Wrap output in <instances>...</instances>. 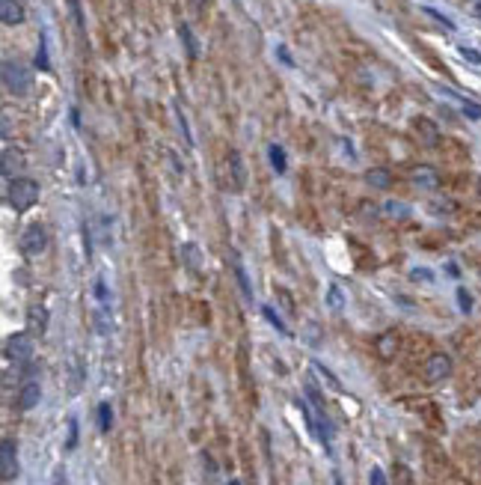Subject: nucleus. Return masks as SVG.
<instances>
[{
    "mask_svg": "<svg viewBox=\"0 0 481 485\" xmlns=\"http://www.w3.org/2000/svg\"><path fill=\"white\" fill-rule=\"evenodd\" d=\"M95 295H98V301H102V304H107V286H104V280H95Z\"/></svg>",
    "mask_w": 481,
    "mask_h": 485,
    "instance_id": "nucleus-30",
    "label": "nucleus"
},
{
    "mask_svg": "<svg viewBox=\"0 0 481 485\" xmlns=\"http://www.w3.org/2000/svg\"><path fill=\"white\" fill-rule=\"evenodd\" d=\"M384 215H386L389 220H404V217L410 215V208H407L404 203H386V206H384Z\"/></svg>",
    "mask_w": 481,
    "mask_h": 485,
    "instance_id": "nucleus-17",
    "label": "nucleus"
},
{
    "mask_svg": "<svg viewBox=\"0 0 481 485\" xmlns=\"http://www.w3.org/2000/svg\"><path fill=\"white\" fill-rule=\"evenodd\" d=\"M110 426H113V408H110V402H102L98 405V429L110 432Z\"/></svg>",
    "mask_w": 481,
    "mask_h": 485,
    "instance_id": "nucleus-15",
    "label": "nucleus"
},
{
    "mask_svg": "<svg viewBox=\"0 0 481 485\" xmlns=\"http://www.w3.org/2000/svg\"><path fill=\"white\" fill-rule=\"evenodd\" d=\"M45 245H48V233H45L42 224L27 226L24 233H21V238H18V247H21L24 256H39V253L45 250Z\"/></svg>",
    "mask_w": 481,
    "mask_h": 485,
    "instance_id": "nucleus-3",
    "label": "nucleus"
},
{
    "mask_svg": "<svg viewBox=\"0 0 481 485\" xmlns=\"http://www.w3.org/2000/svg\"><path fill=\"white\" fill-rule=\"evenodd\" d=\"M3 86L9 93H15V95H24L30 86H33V78H30V72H27V66L24 63H18V60H3Z\"/></svg>",
    "mask_w": 481,
    "mask_h": 485,
    "instance_id": "nucleus-2",
    "label": "nucleus"
},
{
    "mask_svg": "<svg viewBox=\"0 0 481 485\" xmlns=\"http://www.w3.org/2000/svg\"><path fill=\"white\" fill-rule=\"evenodd\" d=\"M36 66H39V69H48V51H45V39H42L39 54H36Z\"/></svg>",
    "mask_w": 481,
    "mask_h": 485,
    "instance_id": "nucleus-28",
    "label": "nucleus"
},
{
    "mask_svg": "<svg viewBox=\"0 0 481 485\" xmlns=\"http://www.w3.org/2000/svg\"><path fill=\"white\" fill-rule=\"evenodd\" d=\"M478 200H481V179H478Z\"/></svg>",
    "mask_w": 481,
    "mask_h": 485,
    "instance_id": "nucleus-35",
    "label": "nucleus"
},
{
    "mask_svg": "<svg viewBox=\"0 0 481 485\" xmlns=\"http://www.w3.org/2000/svg\"><path fill=\"white\" fill-rule=\"evenodd\" d=\"M3 355H6V360H13V363H30V357H33V339H30V334H13L6 339V348H3Z\"/></svg>",
    "mask_w": 481,
    "mask_h": 485,
    "instance_id": "nucleus-4",
    "label": "nucleus"
},
{
    "mask_svg": "<svg viewBox=\"0 0 481 485\" xmlns=\"http://www.w3.org/2000/svg\"><path fill=\"white\" fill-rule=\"evenodd\" d=\"M226 485H241V482H238V479H229V482H226Z\"/></svg>",
    "mask_w": 481,
    "mask_h": 485,
    "instance_id": "nucleus-34",
    "label": "nucleus"
},
{
    "mask_svg": "<svg viewBox=\"0 0 481 485\" xmlns=\"http://www.w3.org/2000/svg\"><path fill=\"white\" fill-rule=\"evenodd\" d=\"M413 128L419 131V140L425 143V146H437V140H440V131H437V125L431 123V119H416V123H413Z\"/></svg>",
    "mask_w": 481,
    "mask_h": 485,
    "instance_id": "nucleus-10",
    "label": "nucleus"
},
{
    "mask_svg": "<svg viewBox=\"0 0 481 485\" xmlns=\"http://www.w3.org/2000/svg\"><path fill=\"white\" fill-rule=\"evenodd\" d=\"M410 277H413V280H425V283H428V280H434V277H431V271H428V268H416V271H413V274H410Z\"/></svg>",
    "mask_w": 481,
    "mask_h": 485,
    "instance_id": "nucleus-31",
    "label": "nucleus"
},
{
    "mask_svg": "<svg viewBox=\"0 0 481 485\" xmlns=\"http://www.w3.org/2000/svg\"><path fill=\"white\" fill-rule=\"evenodd\" d=\"M457 304H461V310H464V313L473 310V298H469L466 289H457Z\"/></svg>",
    "mask_w": 481,
    "mask_h": 485,
    "instance_id": "nucleus-26",
    "label": "nucleus"
},
{
    "mask_svg": "<svg viewBox=\"0 0 481 485\" xmlns=\"http://www.w3.org/2000/svg\"><path fill=\"white\" fill-rule=\"evenodd\" d=\"M457 102H461V107H464V114H466V116L481 119V105H473V102H466V98H457Z\"/></svg>",
    "mask_w": 481,
    "mask_h": 485,
    "instance_id": "nucleus-23",
    "label": "nucleus"
},
{
    "mask_svg": "<svg viewBox=\"0 0 481 485\" xmlns=\"http://www.w3.org/2000/svg\"><path fill=\"white\" fill-rule=\"evenodd\" d=\"M39 399H42L39 381L36 378H24V384H21V390H18V408H21V411H33V408L39 405Z\"/></svg>",
    "mask_w": 481,
    "mask_h": 485,
    "instance_id": "nucleus-7",
    "label": "nucleus"
},
{
    "mask_svg": "<svg viewBox=\"0 0 481 485\" xmlns=\"http://www.w3.org/2000/svg\"><path fill=\"white\" fill-rule=\"evenodd\" d=\"M365 182L372 185V188L386 191L389 185H393V176H389V170H384V167H374V170H368V173H365Z\"/></svg>",
    "mask_w": 481,
    "mask_h": 485,
    "instance_id": "nucleus-13",
    "label": "nucleus"
},
{
    "mask_svg": "<svg viewBox=\"0 0 481 485\" xmlns=\"http://www.w3.org/2000/svg\"><path fill=\"white\" fill-rule=\"evenodd\" d=\"M368 485H386L384 470H380V468H372V470H368Z\"/></svg>",
    "mask_w": 481,
    "mask_h": 485,
    "instance_id": "nucleus-27",
    "label": "nucleus"
},
{
    "mask_svg": "<svg viewBox=\"0 0 481 485\" xmlns=\"http://www.w3.org/2000/svg\"><path fill=\"white\" fill-rule=\"evenodd\" d=\"M232 253V271H235V280H238V286H241V295L247 298V301H253V286H250V277H247V271H244V265H241V259L235 256V250H229Z\"/></svg>",
    "mask_w": 481,
    "mask_h": 485,
    "instance_id": "nucleus-11",
    "label": "nucleus"
},
{
    "mask_svg": "<svg viewBox=\"0 0 481 485\" xmlns=\"http://www.w3.org/2000/svg\"><path fill=\"white\" fill-rule=\"evenodd\" d=\"M13 161H15V164H21V161H18V155H13V152L6 149V152H3V176H6V179H13Z\"/></svg>",
    "mask_w": 481,
    "mask_h": 485,
    "instance_id": "nucleus-24",
    "label": "nucleus"
},
{
    "mask_svg": "<svg viewBox=\"0 0 481 485\" xmlns=\"http://www.w3.org/2000/svg\"><path fill=\"white\" fill-rule=\"evenodd\" d=\"M312 369H315V372H318V376H321L324 381H327V387H330V390H336V393H342V381H339V378H336V376H333V372H330L327 367H321V363H318V360H312Z\"/></svg>",
    "mask_w": 481,
    "mask_h": 485,
    "instance_id": "nucleus-14",
    "label": "nucleus"
},
{
    "mask_svg": "<svg viewBox=\"0 0 481 485\" xmlns=\"http://www.w3.org/2000/svg\"><path fill=\"white\" fill-rule=\"evenodd\" d=\"M187 3H190V6H194V9H196V13H199V9H205V6L211 3V0H187Z\"/></svg>",
    "mask_w": 481,
    "mask_h": 485,
    "instance_id": "nucleus-33",
    "label": "nucleus"
},
{
    "mask_svg": "<svg viewBox=\"0 0 481 485\" xmlns=\"http://www.w3.org/2000/svg\"><path fill=\"white\" fill-rule=\"evenodd\" d=\"M0 21L3 24H21L24 21V6L18 0H0Z\"/></svg>",
    "mask_w": 481,
    "mask_h": 485,
    "instance_id": "nucleus-9",
    "label": "nucleus"
},
{
    "mask_svg": "<svg viewBox=\"0 0 481 485\" xmlns=\"http://www.w3.org/2000/svg\"><path fill=\"white\" fill-rule=\"evenodd\" d=\"M0 477H3V482L18 477V449H15V440L9 438L0 444Z\"/></svg>",
    "mask_w": 481,
    "mask_h": 485,
    "instance_id": "nucleus-5",
    "label": "nucleus"
},
{
    "mask_svg": "<svg viewBox=\"0 0 481 485\" xmlns=\"http://www.w3.org/2000/svg\"><path fill=\"white\" fill-rule=\"evenodd\" d=\"M461 54L469 60V63H481V54L478 51H473V48H461Z\"/></svg>",
    "mask_w": 481,
    "mask_h": 485,
    "instance_id": "nucleus-32",
    "label": "nucleus"
},
{
    "mask_svg": "<svg viewBox=\"0 0 481 485\" xmlns=\"http://www.w3.org/2000/svg\"><path fill=\"white\" fill-rule=\"evenodd\" d=\"M178 33H182V39H184V45H187V57L196 60V42H194V36H190V27L182 24V27H178Z\"/></svg>",
    "mask_w": 481,
    "mask_h": 485,
    "instance_id": "nucleus-20",
    "label": "nucleus"
},
{
    "mask_svg": "<svg viewBox=\"0 0 481 485\" xmlns=\"http://www.w3.org/2000/svg\"><path fill=\"white\" fill-rule=\"evenodd\" d=\"M262 313H265V318H267V322H271L276 330H279V334H283V337H288V328L283 325V318H279L276 313H274V307H262Z\"/></svg>",
    "mask_w": 481,
    "mask_h": 485,
    "instance_id": "nucleus-18",
    "label": "nucleus"
},
{
    "mask_svg": "<svg viewBox=\"0 0 481 485\" xmlns=\"http://www.w3.org/2000/svg\"><path fill=\"white\" fill-rule=\"evenodd\" d=\"M410 179L419 185V188H437L440 185V173L428 167V164H419V167H413L410 170Z\"/></svg>",
    "mask_w": 481,
    "mask_h": 485,
    "instance_id": "nucleus-8",
    "label": "nucleus"
},
{
    "mask_svg": "<svg viewBox=\"0 0 481 485\" xmlns=\"http://www.w3.org/2000/svg\"><path fill=\"white\" fill-rule=\"evenodd\" d=\"M452 372V357L449 355H431L428 363H425V378H428V384H437L443 378H449Z\"/></svg>",
    "mask_w": 481,
    "mask_h": 485,
    "instance_id": "nucleus-6",
    "label": "nucleus"
},
{
    "mask_svg": "<svg viewBox=\"0 0 481 485\" xmlns=\"http://www.w3.org/2000/svg\"><path fill=\"white\" fill-rule=\"evenodd\" d=\"M69 6H72V15H74V21H77V27H84V15H81V3H77V0H69Z\"/></svg>",
    "mask_w": 481,
    "mask_h": 485,
    "instance_id": "nucleus-29",
    "label": "nucleus"
},
{
    "mask_svg": "<svg viewBox=\"0 0 481 485\" xmlns=\"http://www.w3.org/2000/svg\"><path fill=\"white\" fill-rule=\"evenodd\" d=\"M39 200V182L27 179V176H18V179L9 182V206L15 212H27L30 206H36Z\"/></svg>",
    "mask_w": 481,
    "mask_h": 485,
    "instance_id": "nucleus-1",
    "label": "nucleus"
},
{
    "mask_svg": "<svg viewBox=\"0 0 481 485\" xmlns=\"http://www.w3.org/2000/svg\"><path fill=\"white\" fill-rule=\"evenodd\" d=\"M229 164H232V170H235V188L241 191V185H244V173H241V158H238V152H232V155H229Z\"/></svg>",
    "mask_w": 481,
    "mask_h": 485,
    "instance_id": "nucleus-21",
    "label": "nucleus"
},
{
    "mask_svg": "<svg viewBox=\"0 0 481 485\" xmlns=\"http://www.w3.org/2000/svg\"><path fill=\"white\" fill-rule=\"evenodd\" d=\"M65 447L69 449L77 447V417H69V440H65Z\"/></svg>",
    "mask_w": 481,
    "mask_h": 485,
    "instance_id": "nucleus-25",
    "label": "nucleus"
},
{
    "mask_svg": "<svg viewBox=\"0 0 481 485\" xmlns=\"http://www.w3.org/2000/svg\"><path fill=\"white\" fill-rule=\"evenodd\" d=\"M327 304H330V310H342V289L339 286H330V292H327Z\"/></svg>",
    "mask_w": 481,
    "mask_h": 485,
    "instance_id": "nucleus-22",
    "label": "nucleus"
},
{
    "mask_svg": "<svg viewBox=\"0 0 481 485\" xmlns=\"http://www.w3.org/2000/svg\"><path fill=\"white\" fill-rule=\"evenodd\" d=\"M395 346H398V339H395V334H384V337L377 339L380 357H393V355H395Z\"/></svg>",
    "mask_w": 481,
    "mask_h": 485,
    "instance_id": "nucleus-16",
    "label": "nucleus"
},
{
    "mask_svg": "<svg viewBox=\"0 0 481 485\" xmlns=\"http://www.w3.org/2000/svg\"><path fill=\"white\" fill-rule=\"evenodd\" d=\"M271 164L276 173H285V152L283 146H271Z\"/></svg>",
    "mask_w": 481,
    "mask_h": 485,
    "instance_id": "nucleus-19",
    "label": "nucleus"
},
{
    "mask_svg": "<svg viewBox=\"0 0 481 485\" xmlns=\"http://www.w3.org/2000/svg\"><path fill=\"white\" fill-rule=\"evenodd\" d=\"M27 325H30V334H45L48 330V310L45 307H30L27 313Z\"/></svg>",
    "mask_w": 481,
    "mask_h": 485,
    "instance_id": "nucleus-12",
    "label": "nucleus"
}]
</instances>
